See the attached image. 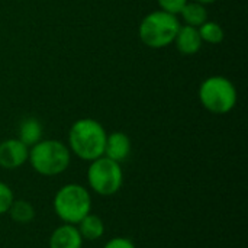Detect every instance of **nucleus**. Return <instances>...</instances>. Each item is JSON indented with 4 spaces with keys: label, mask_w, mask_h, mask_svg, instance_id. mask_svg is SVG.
I'll return each instance as SVG.
<instances>
[{
    "label": "nucleus",
    "mask_w": 248,
    "mask_h": 248,
    "mask_svg": "<svg viewBox=\"0 0 248 248\" xmlns=\"http://www.w3.org/2000/svg\"><path fill=\"white\" fill-rule=\"evenodd\" d=\"M42 135H44V128H42V124L36 118L28 116L19 124L17 140L22 141L26 147L31 148L35 144H38L42 140Z\"/></svg>",
    "instance_id": "obj_12"
},
{
    "label": "nucleus",
    "mask_w": 248,
    "mask_h": 248,
    "mask_svg": "<svg viewBox=\"0 0 248 248\" xmlns=\"http://www.w3.org/2000/svg\"><path fill=\"white\" fill-rule=\"evenodd\" d=\"M179 16L182 17L185 25L199 28L202 23H205L208 20V10H206L205 4L198 3L195 0H190L183 6Z\"/></svg>",
    "instance_id": "obj_13"
},
{
    "label": "nucleus",
    "mask_w": 248,
    "mask_h": 248,
    "mask_svg": "<svg viewBox=\"0 0 248 248\" xmlns=\"http://www.w3.org/2000/svg\"><path fill=\"white\" fill-rule=\"evenodd\" d=\"M71 161L68 145L58 140H41L29 148L28 163L41 176L52 177L64 173Z\"/></svg>",
    "instance_id": "obj_2"
},
{
    "label": "nucleus",
    "mask_w": 248,
    "mask_h": 248,
    "mask_svg": "<svg viewBox=\"0 0 248 248\" xmlns=\"http://www.w3.org/2000/svg\"><path fill=\"white\" fill-rule=\"evenodd\" d=\"M108 132L92 118L77 119L68 131V148L83 161H93L103 155Z\"/></svg>",
    "instance_id": "obj_1"
},
{
    "label": "nucleus",
    "mask_w": 248,
    "mask_h": 248,
    "mask_svg": "<svg viewBox=\"0 0 248 248\" xmlns=\"http://www.w3.org/2000/svg\"><path fill=\"white\" fill-rule=\"evenodd\" d=\"M198 31L202 38V42H206L211 45H218L225 38L224 28L218 22H214V20H206L198 28Z\"/></svg>",
    "instance_id": "obj_15"
},
{
    "label": "nucleus",
    "mask_w": 248,
    "mask_h": 248,
    "mask_svg": "<svg viewBox=\"0 0 248 248\" xmlns=\"http://www.w3.org/2000/svg\"><path fill=\"white\" fill-rule=\"evenodd\" d=\"M83 241H97L105 235V222L99 215L89 214L77 225Z\"/></svg>",
    "instance_id": "obj_11"
},
{
    "label": "nucleus",
    "mask_w": 248,
    "mask_h": 248,
    "mask_svg": "<svg viewBox=\"0 0 248 248\" xmlns=\"http://www.w3.org/2000/svg\"><path fill=\"white\" fill-rule=\"evenodd\" d=\"M195 1H198V3H202V4H211V3H215L217 0H195Z\"/></svg>",
    "instance_id": "obj_19"
},
{
    "label": "nucleus",
    "mask_w": 248,
    "mask_h": 248,
    "mask_svg": "<svg viewBox=\"0 0 248 248\" xmlns=\"http://www.w3.org/2000/svg\"><path fill=\"white\" fill-rule=\"evenodd\" d=\"M12 221L17 224H29L35 218V208L25 199H15L7 211Z\"/></svg>",
    "instance_id": "obj_14"
},
{
    "label": "nucleus",
    "mask_w": 248,
    "mask_h": 248,
    "mask_svg": "<svg viewBox=\"0 0 248 248\" xmlns=\"http://www.w3.org/2000/svg\"><path fill=\"white\" fill-rule=\"evenodd\" d=\"M29 147L17 138H9L0 142V167L16 170L28 163Z\"/></svg>",
    "instance_id": "obj_7"
},
{
    "label": "nucleus",
    "mask_w": 248,
    "mask_h": 248,
    "mask_svg": "<svg viewBox=\"0 0 248 248\" xmlns=\"http://www.w3.org/2000/svg\"><path fill=\"white\" fill-rule=\"evenodd\" d=\"M173 44L176 45L177 51L183 55H195L196 52L201 51L203 45L198 28L187 26V25L180 26Z\"/></svg>",
    "instance_id": "obj_9"
},
{
    "label": "nucleus",
    "mask_w": 248,
    "mask_h": 248,
    "mask_svg": "<svg viewBox=\"0 0 248 248\" xmlns=\"http://www.w3.org/2000/svg\"><path fill=\"white\" fill-rule=\"evenodd\" d=\"M83 238L76 225L62 224L49 237V248H81Z\"/></svg>",
    "instance_id": "obj_10"
},
{
    "label": "nucleus",
    "mask_w": 248,
    "mask_h": 248,
    "mask_svg": "<svg viewBox=\"0 0 248 248\" xmlns=\"http://www.w3.org/2000/svg\"><path fill=\"white\" fill-rule=\"evenodd\" d=\"M55 215L62 224L77 225L92 212V196L89 189L78 183H68L60 187L52 201Z\"/></svg>",
    "instance_id": "obj_4"
},
{
    "label": "nucleus",
    "mask_w": 248,
    "mask_h": 248,
    "mask_svg": "<svg viewBox=\"0 0 248 248\" xmlns=\"http://www.w3.org/2000/svg\"><path fill=\"white\" fill-rule=\"evenodd\" d=\"M180 26L179 16L158 9L144 16L138 26V36L145 46L161 49L174 42Z\"/></svg>",
    "instance_id": "obj_3"
},
{
    "label": "nucleus",
    "mask_w": 248,
    "mask_h": 248,
    "mask_svg": "<svg viewBox=\"0 0 248 248\" xmlns=\"http://www.w3.org/2000/svg\"><path fill=\"white\" fill-rule=\"evenodd\" d=\"M103 248H137L135 244L132 243V240L126 238V237H113L110 238Z\"/></svg>",
    "instance_id": "obj_18"
},
{
    "label": "nucleus",
    "mask_w": 248,
    "mask_h": 248,
    "mask_svg": "<svg viewBox=\"0 0 248 248\" xmlns=\"http://www.w3.org/2000/svg\"><path fill=\"white\" fill-rule=\"evenodd\" d=\"M132 151V142L131 138L121 131H115L112 134H108L106 144H105V153L103 155L122 164Z\"/></svg>",
    "instance_id": "obj_8"
},
{
    "label": "nucleus",
    "mask_w": 248,
    "mask_h": 248,
    "mask_svg": "<svg viewBox=\"0 0 248 248\" xmlns=\"http://www.w3.org/2000/svg\"><path fill=\"white\" fill-rule=\"evenodd\" d=\"M15 201V195L13 190L3 182H0V215L7 214L10 205Z\"/></svg>",
    "instance_id": "obj_16"
},
{
    "label": "nucleus",
    "mask_w": 248,
    "mask_h": 248,
    "mask_svg": "<svg viewBox=\"0 0 248 248\" xmlns=\"http://www.w3.org/2000/svg\"><path fill=\"white\" fill-rule=\"evenodd\" d=\"M187 1L189 0H157V3L160 6V10H164V12L176 15V16H179L180 10L183 9V6Z\"/></svg>",
    "instance_id": "obj_17"
},
{
    "label": "nucleus",
    "mask_w": 248,
    "mask_h": 248,
    "mask_svg": "<svg viewBox=\"0 0 248 248\" xmlns=\"http://www.w3.org/2000/svg\"><path fill=\"white\" fill-rule=\"evenodd\" d=\"M198 96L201 105L214 115L230 113L238 100L237 87L224 76H211L205 78L199 86Z\"/></svg>",
    "instance_id": "obj_5"
},
{
    "label": "nucleus",
    "mask_w": 248,
    "mask_h": 248,
    "mask_svg": "<svg viewBox=\"0 0 248 248\" xmlns=\"http://www.w3.org/2000/svg\"><path fill=\"white\" fill-rule=\"evenodd\" d=\"M89 187L99 196H113L124 185V171L119 163L102 155L90 161L87 169Z\"/></svg>",
    "instance_id": "obj_6"
}]
</instances>
